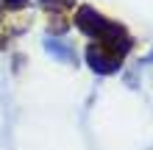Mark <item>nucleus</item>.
Segmentation results:
<instances>
[{"label":"nucleus","mask_w":153,"mask_h":150,"mask_svg":"<svg viewBox=\"0 0 153 150\" xmlns=\"http://www.w3.org/2000/svg\"><path fill=\"white\" fill-rule=\"evenodd\" d=\"M75 25L86 33V36H92V39H97V42H100V39L106 36V31L111 28V22L106 20V17H100L92 6H81V8H78Z\"/></svg>","instance_id":"obj_1"},{"label":"nucleus","mask_w":153,"mask_h":150,"mask_svg":"<svg viewBox=\"0 0 153 150\" xmlns=\"http://www.w3.org/2000/svg\"><path fill=\"white\" fill-rule=\"evenodd\" d=\"M39 3L48 6V8H73L75 0H39Z\"/></svg>","instance_id":"obj_3"},{"label":"nucleus","mask_w":153,"mask_h":150,"mask_svg":"<svg viewBox=\"0 0 153 150\" xmlns=\"http://www.w3.org/2000/svg\"><path fill=\"white\" fill-rule=\"evenodd\" d=\"M3 6L6 8H25V6H28V0H3Z\"/></svg>","instance_id":"obj_4"},{"label":"nucleus","mask_w":153,"mask_h":150,"mask_svg":"<svg viewBox=\"0 0 153 150\" xmlns=\"http://www.w3.org/2000/svg\"><path fill=\"white\" fill-rule=\"evenodd\" d=\"M86 61H89V67L95 69V72H100V75H109V72H117L120 69V56H114L111 50H106L100 45H92L86 50Z\"/></svg>","instance_id":"obj_2"}]
</instances>
